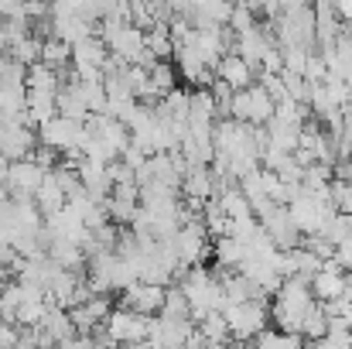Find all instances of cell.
<instances>
[{"label": "cell", "instance_id": "7a4b0ae2", "mask_svg": "<svg viewBox=\"0 0 352 349\" xmlns=\"http://www.w3.org/2000/svg\"><path fill=\"white\" fill-rule=\"evenodd\" d=\"M233 339H253L256 332H263L267 326V305L263 302H239V305H226L223 308Z\"/></svg>", "mask_w": 352, "mask_h": 349}, {"label": "cell", "instance_id": "8992f818", "mask_svg": "<svg viewBox=\"0 0 352 349\" xmlns=\"http://www.w3.org/2000/svg\"><path fill=\"white\" fill-rule=\"evenodd\" d=\"M185 189H188V195L206 199L212 185H209V175H206V171H192V175H185Z\"/></svg>", "mask_w": 352, "mask_h": 349}, {"label": "cell", "instance_id": "9c48e42d", "mask_svg": "<svg viewBox=\"0 0 352 349\" xmlns=\"http://www.w3.org/2000/svg\"><path fill=\"white\" fill-rule=\"evenodd\" d=\"M14 349H34V346H28V343H21V346H14Z\"/></svg>", "mask_w": 352, "mask_h": 349}, {"label": "cell", "instance_id": "ba28073f", "mask_svg": "<svg viewBox=\"0 0 352 349\" xmlns=\"http://www.w3.org/2000/svg\"><path fill=\"white\" fill-rule=\"evenodd\" d=\"M253 349H280V332H270V329L256 332V343H253Z\"/></svg>", "mask_w": 352, "mask_h": 349}, {"label": "cell", "instance_id": "52a82bcc", "mask_svg": "<svg viewBox=\"0 0 352 349\" xmlns=\"http://www.w3.org/2000/svg\"><path fill=\"white\" fill-rule=\"evenodd\" d=\"M21 326H10V322H0V349H14L21 346Z\"/></svg>", "mask_w": 352, "mask_h": 349}, {"label": "cell", "instance_id": "3957f363", "mask_svg": "<svg viewBox=\"0 0 352 349\" xmlns=\"http://www.w3.org/2000/svg\"><path fill=\"white\" fill-rule=\"evenodd\" d=\"M164 298H168V288L161 284H151V281H137L130 288H123V308L126 312H137V315H151L164 308Z\"/></svg>", "mask_w": 352, "mask_h": 349}, {"label": "cell", "instance_id": "6da1fadb", "mask_svg": "<svg viewBox=\"0 0 352 349\" xmlns=\"http://www.w3.org/2000/svg\"><path fill=\"white\" fill-rule=\"evenodd\" d=\"M107 332L117 346H126V349H140L147 332H151V315H137V312H126L120 308L107 319Z\"/></svg>", "mask_w": 352, "mask_h": 349}, {"label": "cell", "instance_id": "277c9868", "mask_svg": "<svg viewBox=\"0 0 352 349\" xmlns=\"http://www.w3.org/2000/svg\"><path fill=\"white\" fill-rule=\"evenodd\" d=\"M233 114H236V120L263 123V120H270V114H274V103H270V96L263 89H246V93H239L233 100Z\"/></svg>", "mask_w": 352, "mask_h": 349}, {"label": "cell", "instance_id": "5b68a950", "mask_svg": "<svg viewBox=\"0 0 352 349\" xmlns=\"http://www.w3.org/2000/svg\"><path fill=\"white\" fill-rule=\"evenodd\" d=\"M219 76L226 79V89H230V86H246V83H250V69H246L243 59H226L223 69H219Z\"/></svg>", "mask_w": 352, "mask_h": 349}]
</instances>
